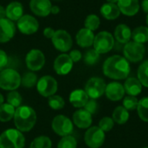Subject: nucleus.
Masks as SVG:
<instances>
[{
  "label": "nucleus",
  "mask_w": 148,
  "mask_h": 148,
  "mask_svg": "<svg viewBox=\"0 0 148 148\" xmlns=\"http://www.w3.org/2000/svg\"><path fill=\"white\" fill-rule=\"evenodd\" d=\"M114 121L112 119V117H103L100 121H99V127L105 133V132H109L112 130L114 127Z\"/></svg>",
  "instance_id": "39"
},
{
  "label": "nucleus",
  "mask_w": 148,
  "mask_h": 148,
  "mask_svg": "<svg viewBox=\"0 0 148 148\" xmlns=\"http://www.w3.org/2000/svg\"><path fill=\"white\" fill-rule=\"evenodd\" d=\"M6 99H7V103L10 104V105H11L15 108H19L21 106V103H22V96L16 90L10 91V93H8V95H7Z\"/></svg>",
  "instance_id": "36"
},
{
  "label": "nucleus",
  "mask_w": 148,
  "mask_h": 148,
  "mask_svg": "<svg viewBox=\"0 0 148 148\" xmlns=\"http://www.w3.org/2000/svg\"><path fill=\"white\" fill-rule=\"evenodd\" d=\"M99 59H100V54L95 49H90L87 50L83 56L84 62L88 66L95 65L99 61Z\"/></svg>",
  "instance_id": "34"
},
{
  "label": "nucleus",
  "mask_w": 148,
  "mask_h": 148,
  "mask_svg": "<svg viewBox=\"0 0 148 148\" xmlns=\"http://www.w3.org/2000/svg\"><path fill=\"white\" fill-rule=\"evenodd\" d=\"M52 147V141L51 140L44 135L38 136L33 140L31 142L29 148H51Z\"/></svg>",
  "instance_id": "32"
},
{
  "label": "nucleus",
  "mask_w": 148,
  "mask_h": 148,
  "mask_svg": "<svg viewBox=\"0 0 148 148\" xmlns=\"http://www.w3.org/2000/svg\"><path fill=\"white\" fill-rule=\"evenodd\" d=\"M16 28L23 35L35 34L39 29V23L31 15H23L17 22Z\"/></svg>",
  "instance_id": "13"
},
{
  "label": "nucleus",
  "mask_w": 148,
  "mask_h": 148,
  "mask_svg": "<svg viewBox=\"0 0 148 148\" xmlns=\"http://www.w3.org/2000/svg\"><path fill=\"white\" fill-rule=\"evenodd\" d=\"M141 8L145 13L148 14V0H142L141 2Z\"/></svg>",
  "instance_id": "44"
},
{
  "label": "nucleus",
  "mask_w": 148,
  "mask_h": 148,
  "mask_svg": "<svg viewBox=\"0 0 148 148\" xmlns=\"http://www.w3.org/2000/svg\"><path fill=\"white\" fill-rule=\"evenodd\" d=\"M95 36L94 31H91L86 28H82L75 36L76 43L82 48H89L94 44Z\"/></svg>",
  "instance_id": "20"
},
{
  "label": "nucleus",
  "mask_w": 148,
  "mask_h": 148,
  "mask_svg": "<svg viewBox=\"0 0 148 148\" xmlns=\"http://www.w3.org/2000/svg\"><path fill=\"white\" fill-rule=\"evenodd\" d=\"M114 37L118 42L126 44L130 42L132 38V30L129 26L125 23L118 24L114 29Z\"/></svg>",
  "instance_id": "22"
},
{
  "label": "nucleus",
  "mask_w": 148,
  "mask_h": 148,
  "mask_svg": "<svg viewBox=\"0 0 148 148\" xmlns=\"http://www.w3.org/2000/svg\"><path fill=\"white\" fill-rule=\"evenodd\" d=\"M117 5L121 13L127 16H135L140 8L139 0H119Z\"/></svg>",
  "instance_id": "19"
},
{
  "label": "nucleus",
  "mask_w": 148,
  "mask_h": 148,
  "mask_svg": "<svg viewBox=\"0 0 148 148\" xmlns=\"http://www.w3.org/2000/svg\"><path fill=\"white\" fill-rule=\"evenodd\" d=\"M16 25L14 22L7 17L0 19V43L10 41L16 34Z\"/></svg>",
  "instance_id": "15"
},
{
  "label": "nucleus",
  "mask_w": 148,
  "mask_h": 148,
  "mask_svg": "<svg viewBox=\"0 0 148 148\" xmlns=\"http://www.w3.org/2000/svg\"><path fill=\"white\" fill-rule=\"evenodd\" d=\"M60 12V8L57 5H52L51 10H50V14L53 15H57Z\"/></svg>",
  "instance_id": "45"
},
{
  "label": "nucleus",
  "mask_w": 148,
  "mask_h": 148,
  "mask_svg": "<svg viewBox=\"0 0 148 148\" xmlns=\"http://www.w3.org/2000/svg\"><path fill=\"white\" fill-rule=\"evenodd\" d=\"M123 86H124L125 92L128 95H132V96L139 95L142 90V84L138 80V78H134V77L127 78Z\"/></svg>",
  "instance_id": "25"
},
{
  "label": "nucleus",
  "mask_w": 148,
  "mask_h": 148,
  "mask_svg": "<svg viewBox=\"0 0 148 148\" xmlns=\"http://www.w3.org/2000/svg\"><path fill=\"white\" fill-rule=\"evenodd\" d=\"M101 14L107 20H114L121 15L120 9L117 3H106L101 7Z\"/></svg>",
  "instance_id": "24"
},
{
  "label": "nucleus",
  "mask_w": 148,
  "mask_h": 148,
  "mask_svg": "<svg viewBox=\"0 0 148 148\" xmlns=\"http://www.w3.org/2000/svg\"><path fill=\"white\" fill-rule=\"evenodd\" d=\"M73 61L66 53L59 55L54 61V70L59 75H68L73 69Z\"/></svg>",
  "instance_id": "14"
},
{
  "label": "nucleus",
  "mask_w": 148,
  "mask_h": 148,
  "mask_svg": "<svg viewBox=\"0 0 148 148\" xmlns=\"http://www.w3.org/2000/svg\"><path fill=\"white\" fill-rule=\"evenodd\" d=\"M143 148H148V147H143Z\"/></svg>",
  "instance_id": "51"
},
{
  "label": "nucleus",
  "mask_w": 148,
  "mask_h": 148,
  "mask_svg": "<svg viewBox=\"0 0 148 148\" xmlns=\"http://www.w3.org/2000/svg\"><path fill=\"white\" fill-rule=\"evenodd\" d=\"M25 63L30 71H39L45 64L44 54L40 49H33L27 53L25 56Z\"/></svg>",
  "instance_id": "12"
},
{
  "label": "nucleus",
  "mask_w": 148,
  "mask_h": 148,
  "mask_svg": "<svg viewBox=\"0 0 148 148\" xmlns=\"http://www.w3.org/2000/svg\"><path fill=\"white\" fill-rule=\"evenodd\" d=\"M119 0H107V3H117Z\"/></svg>",
  "instance_id": "48"
},
{
  "label": "nucleus",
  "mask_w": 148,
  "mask_h": 148,
  "mask_svg": "<svg viewBox=\"0 0 148 148\" xmlns=\"http://www.w3.org/2000/svg\"><path fill=\"white\" fill-rule=\"evenodd\" d=\"M14 124L17 130L22 133L30 131L36 122V111L29 106H20L16 108Z\"/></svg>",
  "instance_id": "2"
},
{
  "label": "nucleus",
  "mask_w": 148,
  "mask_h": 148,
  "mask_svg": "<svg viewBox=\"0 0 148 148\" xmlns=\"http://www.w3.org/2000/svg\"><path fill=\"white\" fill-rule=\"evenodd\" d=\"M126 92L124 89V86L117 82H113L108 83L106 86V90H105V95L112 101H121Z\"/></svg>",
  "instance_id": "17"
},
{
  "label": "nucleus",
  "mask_w": 148,
  "mask_h": 148,
  "mask_svg": "<svg viewBox=\"0 0 148 148\" xmlns=\"http://www.w3.org/2000/svg\"><path fill=\"white\" fill-rule=\"evenodd\" d=\"M146 53V48L144 44L130 41L125 44L123 48L124 57L131 62H140Z\"/></svg>",
  "instance_id": "5"
},
{
  "label": "nucleus",
  "mask_w": 148,
  "mask_h": 148,
  "mask_svg": "<svg viewBox=\"0 0 148 148\" xmlns=\"http://www.w3.org/2000/svg\"><path fill=\"white\" fill-rule=\"evenodd\" d=\"M56 1H60V0H56Z\"/></svg>",
  "instance_id": "50"
},
{
  "label": "nucleus",
  "mask_w": 148,
  "mask_h": 148,
  "mask_svg": "<svg viewBox=\"0 0 148 148\" xmlns=\"http://www.w3.org/2000/svg\"><path fill=\"white\" fill-rule=\"evenodd\" d=\"M106 82L100 77L90 78L85 85V92L90 99H98L105 94Z\"/></svg>",
  "instance_id": "10"
},
{
  "label": "nucleus",
  "mask_w": 148,
  "mask_h": 148,
  "mask_svg": "<svg viewBox=\"0 0 148 148\" xmlns=\"http://www.w3.org/2000/svg\"><path fill=\"white\" fill-rule=\"evenodd\" d=\"M132 39L134 42L144 44L148 42V27L139 26L132 31Z\"/></svg>",
  "instance_id": "27"
},
{
  "label": "nucleus",
  "mask_w": 148,
  "mask_h": 148,
  "mask_svg": "<svg viewBox=\"0 0 148 148\" xmlns=\"http://www.w3.org/2000/svg\"><path fill=\"white\" fill-rule=\"evenodd\" d=\"M73 123L81 129H88L92 124V114L84 108H80L73 114Z\"/></svg>",
  "instance_id": "18"
},
{
  "label": "nucleus",
  "mask_w": 148,
  "mask_h": 148,
  "mask_svg": "<svg viewBox=\"0 0 148 148\" xmlns=\"http://www.w3.org/2000/svg\"><path fill=\"white\" fill-rule=\"evenodd\" d=\"M137 112L141 121L148 122V96L143 97L139 101Z\"/></svg>",
  "instance_id": "29"
},
{
  "label": "nucleus",
  "mask_w": 148,
  "mask_h": 148,
  "mask_svg": "<svg viewBox=\"0 0 148 148\" xmlns=\"http://www.w3.org/2000/svg\"><path fill=\"white\" fill-rule=\"evenodd\" d=\"M112 119L117 124L123 125L129 120V113L123 106H118L114 108L112 114Z\"/></svg>",
  "instance_id": "26"
},
{
  "label": "nucleus",
  "mask_w": 148,
  "mask_h": 148,
  "mask_svg": "<svg viewBox=\"0 0 148 148\" xmlns=\"http://www.w3.org/2000/svg\"><path fill=\"white\" fill-rule=\"evenodd\" d=\"M36 89L39 95L43 97H49L56 95L58 89L56 80L50 75H44L41 77L36 83Z\"/></svg>",
  "instance_id": "9"
},
{
  "label": "nucleus",
  "mask_w": 148,
  "mask_h": 148,
  "mask_svg": "<svg viewBox=\"0 0 148 148\" xmlns=\"http://www.w3.org/2000/svg\"><path fill=\"white\" fill-rule=\"evenodd\" d=\"M147 27H148V14L147 15Z\"/></svg>",
  "instance_id": "49"
},
{
  "label": "nucleus",
  "mask_w": 148,
  "mask_h": 148,
  "mask_svg": "<svg viewBox=\"0 0 148 148\" xmlns=\"http://www.w3.org/2000/svg\"><path fill=\"white\" fill-rule=\"evenodd\" d=\"M25 138L22 132L16 129H7L0 134V148H23Z\"/></svg>",
  "instance_id": "3"
},
{
  "label": "nucleus",
  "mask_w": 148,
  "mask_h": 148,
  "mask_svg": "<svg viewBox=\"0 0 148 148\" xmlns=\"http://www.w3.org/2000/svg\"><path fill=\"white\" fill-rule=\"evenodd\" d=\"M3 101H4V98H3V95L0 93V106H1L2 104H3Z\"/></svg>",
  "instance_id": "47"
},
{
  "label": "nucleus",
  "mask_w": 148,
  "mask_h": 148,
  "mask_svg": "<svg viewBox=\"0 0 148 148\" xmlns=\"http://www.w3.org/2000/svg\"><path fill=\"white\" fill-rule=\"evenodd\" d=\"M89 97L83 89H75L69 95V101L73 107L76 108H83Z\"/></svg>",
  "instance_id": "23"
},
{
  "label": "nucleus",
  "mask_w": 148,
  "mask_h": 148,
  "mask_svg": "<svg viewBox=\"0 0 148 148\" xmlns=\"http://www.w3.org/2000/svg\"><path fill=\"white\" fill-rule=\"evenodd\" d=\"M5 13L8 19L12 22H17L23 16V6L17 1L11 2L6 6Z\"/></svg>",
  "instance_id": "21"
},
{
  "label": "nucleus",
  "mask_w": 148,
  "mask_h": 148,
  "mask_svg": "<svg viewBox=\"0 0 148 148\" xmlns=\"http://www.w3.org/2000/svg\"><path fill=\"white\" fill-rule=\"evenodd\" d=\"M86 111H88L90 114H95L98 109V104L97 101L95 99H88V101H87L86 105L83 108Z\"/></svg>",
  "instance_id": "40"
},
{
  "label": "nucleus",
  "mask_w": 148,
  "mask_h": 148,
  "mask_svg": "<svg viewBox=\"0 0 148 148\" xmlns=\"http://www.w3.org/2000/svg\"><path fill=\"white\" fill-rule=\"evenodd\" d=\"M139 101L136 98V96H132V95H127L124 98L123 100V107L128 110V111H133L134 109H137Z\"/></svg>",
  "instance_id": "38"
},
{
  "label": "nucleus",
  "mask_w": 148,
  "mask_h": 148,
  "mask_svg": "<svg viewBox=\"0 0 148 148\" xmlns=\"http://www.w3.org/2000/svg\"><path fill=\"white\" fill-rule=\"evenodd\" d=\"M84 141L90 148H100L105 141V133L99 127H90L84 135Z\"/></svg>",
  "instance_id": "11"
},
{
  "label": "nucleus",
  "mask_w": 148,
  "mask_h": 148,
  "mask_svg": "<svg viewBox=\"0 0 148 148\" xmlns=\"http://www.w3.org/2000/svg\"><path fill=\"white\" fill-rule=\"evenodd\" d=\"M138 80L140 82L142 86L148 88V60L143 62L137 71Z\"/></svg>",
  "instance_id": "30"
},
{
  "label": "nucleus",
  "mask_w": 148,
  "mask_h": 148,
  "mask_svg": "<svg viewBox=\"0 0 148 148\" xmlns=\"http://www.w3.org/2000/svg\"><path fill=\"white\" fill-rule=\"evenodd\" d=\"M56 30L54 29H52L51 27H47L43 29V36L48 38V39H51L55 34Z\"/></svg>",
  "instance_id": "43"
},
{
  "label": "nucleus",
  "mask_w": 148,
  "mask_h": 148,
  "mask_svg": "<svg viewBox=\"0 0 148 148\" xmlns=\"http://www.w3.org/2000/svg\"><path fill=\"white\" fill-rule=\"evenodd\" d=\"M102 70L103 74L110 79L124 80L130 73V64L124 56L114 55L104 62Z\"/></svg>",
  "instance_id": "1"
},
{
  "label": "nucleus",
  "mask_w": 148,
  "mask_h": 148,
  "mask_svg": "<svg viewBox=\"0 0 148 148\" xmlns=\"http://www.w3.org/2000/svg\"><path fill=\"white\" fill-rule=\"evenodd\" d=\"M101 24V20L100 17L95 15V14H90L88 15L85 21H84V26L86 29H90L91 31H95L96 30Z\"/></svg>",
  "instance_id": "33"
},
{
  "label": "nucleus",
  "mask_w": 148,
  "mask_h": 148,
  "mask_svg": "<svg viewBox=\"0 0 148 148\" xmlns=\"http://www.w3.org/2000/svg\"><path fill=\"white\" fill-rule=\"evenodd\" d=\"M48 103H49V106L54 109V110H60V109H62L65 106V101H64V99L60 96V95H51L49 97V101H48Z\"/></svg>",
  "instance_id": "35"
},
{
  "label": "nucleus",
  "mask_w": 148,
  "mask_h": 148,
  "mask_svg": "<svg viewBox=\"0 0 148 148\" xmlns=\"http://www.w3.org/2000/svg\"><path fill=\"white\" fill-rule=\"evenodd\" d=\"M16 108L8 103H3L0 106V121L8 122L14 118Z\"/></svg>",
  "instance_id": "28"
},
{
  "label": "nucleus",
  "mask_w": 148,
  "mask_h": 148,
  "mask_svg": "<svg viewBox=\"0 0 148 148\" xmlns=\"http://www.w3.org/2000/svg\"><path fill=\"white\" fill-rule=\"evenodd\" d=\"M77 147V141L75 138L72 135H67L62 137L59 140L57 148H76Z\"/></svg>",
  "instance_id": "37"
},
{
  "label": "nucleus",
  "mask_w": 148,
  "mask_h": 148,
  "mask_svg": "<svg viewBox=\"0 0 148 148\" xmlns=\"http://www.w3.org/2000/svg\"><path fill=\"white\" fill-rule=\"evenodd\" d=\"M52 3L50 0H30V10L38 16L45 17L50 14Z\"/></svg>",
  "instance_id": "16"
},
{
  "label": "nucleus",
  "mask_w": 148,
  "mask_h": 148,
  "mask_svg": "<svg viewBox=\"0 0 148 148\" xmlns=\"http://www.w3.org/2000/svg\"><path fill=\"white\" fill-rule=\"evenodd\" d=\"M38 82L37 75L34 72H27L21 77V84L23 87L27 88H31L36 85Z\"/></svg>",
  "instance_id": "31"
},
{
  "label": "nucleus",
  "mask_w": 148,
  "mask_h": 148,
  "mask_svg": "<svg viewBox=\"0 0 148 148\" xmlns=\"http://www.w3.org/2000/svg\"><path fill=\"white\" fill-rule=\"evenodd\" d=\"M6 17V13H5V8L3 7L0 4V19L5 18Z\"/></svg>",
  "instance_id": "46"
},
{
  "label": "nucleus",
  "mask_w": 148,
  "mask_h": 148,
  "mask_svg": "<svg viewBox=\"0 0 148 148\" xmlns=\"http://www.w3.org/2000/svg\"><path fill=\"white\" fill-rule=\"evenodd\" d=\"M53 131L61 137L71 135L74 130V124L72 121L65 115H56L51 123Z\"/></svg>",
  "instance_id": "7"
},
{
  "label": "nucleus",
  "mask_w": 148,
  "mask_h": 148,
  "mask_svg": "<svg viewBox=\"0 0 148 148\" xmlns=\"http://www.w3.org/2000/svg\"><path fill=\"white\" fill-rule=\"evenodd\" d=\"M69 56L71 58V60L73 61V62H78L82 58V54L78 49H73V50H71L70 53L69 54Z\"/></svg>",
  "instance_id": "42"
},
{
  "label": "nucleus",
  "mask_w": 148,
  "mask_h": 148,
  "mask_svg": "<svg viewBox=\"0 0 148 148\" xmlns=\"http://www.w3.org/2000/svg\"><path fill=\"white\" fill-rule=\"evenodd\" d=\"M21 85V75L13 69H3L0 71V88L13 91Z\"/></svg>",
  "instance_id": "4"
},
{
  "label": "nucleus",
  "mask_w": 148,
  "mask_h": 148,
  "mask_svg": "<svg viewBox=\"0 0 148 148\" xmlns=\"http://www.w3.org/2000/svg\"><path fill=\"white\" fill-rule=\"evenodd\" d=\"M9 57L5 51L0 49V70H3L8 64Z\"/></svg>",
  "instance_id": "41"
},
{
  "label": "nucleus",
  "mask_w": 148,
  "mask_h": 148,
  "mask_svg": "<svg viewBox=\"0 0 148 148\" xmlns=\"http://www.w3.org/2000/svg\"><path fill=\"white\" fill-rule=\"evenodd\" d=\"M51 42L53 46L62 53L68 52L73 45V40L70 34L64 29L56 30L53 37L51 38Z\"/></svg>",
  "instance_id": "8"
},
{
  "label": "nucleus",
  "mask_w": 148,
  "mask_h": 148,
  "mask_svg": "<svg viewBox=\"0 0 148 148\" xmlns=\"http://www.w3.org/2000/svg\"><path fill=\"white\" fill-rule=\"evenodd\" d=\"M94 49L101 55L109 52L114 45V37L108 31H101L94 40Z\"/></svg>",
  "instance_id": "6"
}]
</instances>
